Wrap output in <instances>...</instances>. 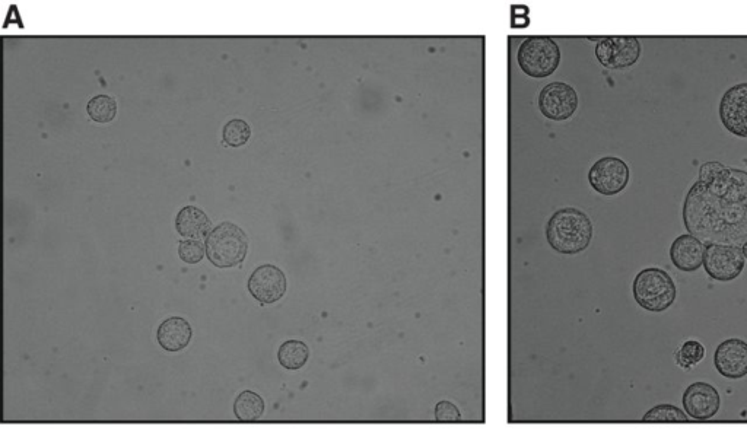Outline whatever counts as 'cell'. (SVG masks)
Segmentation results:
<instances>
[{"instance_id":"obj_5","label":"cell","mask_w":747,"mask_h":433,"mask_svg":"<svg viewBox=\"0 0 747 433\" xmlns=\"http://www.w3.org/2000/svg\"><path fill=\"white\" fill-rule=\"evenodd\" d=\"M518 65L532 78H548L558 69L561 50L549 37H529L521 43L517 54Z\"/></svg>"},{"instance_id":"obj_6","label":"cell","mask_w":747,"mask_h":433,"mask_svg":"<svg viewBox=\"0 0 747 433\" xmlns=\"http://www.w3.org/2000/svg\"><path fill=\"white\" fill-rule=\"evenodd\" d=\"M745 254L737 245H705L704 267L707 275L718 282H731L745 270Z\"/></svg>"},{"instance_id":"obj_12","label":"cell","mask_w":747,"mask_h":433,"mask_svg":"<svg viewBox=\"0 0 747 433\" xmlns=\"http://www.w3.org/2000/svg\"><path fill=\"white\" fill-rule=\"evenodd\" d=\"M247 288L254 299L260 304L278 302L286 292V278L284 272L273 264H263L254 270L250 276Z\"/></svg>"},{"instance_id":"obj_9","label":"cell","mask_w":747,"mask_h":433,"mask_svg":"<svg viewBox=\"0 0 747 433\" xmlns=\"http://www.w3.org/2000/svg\"><path fill=\"white\" fill-rule=\"evenodd\" d=\"M578 108V94L571 85L552 82L539 94V110L546 119L564 122L574 116Z\"/></svg>"},{"instance_id":"obj_19","label":"cell","mask_w":747,"mask_h":433,"mask_svg":"<svg viewBox=\"0 0 747 433\" xmlns=\"http://www.w3.org/2000/svg\"><path fill=\"white\" fill-rule=\"evenodd\" d=\"M644 423H688L689 416L673 404H659L642 417Z\"/></svg>"},{"instance_id":"obj_21","label":"cell","mask_w":747,"mask_h":433,"mask_svg":"<svg viewBox=\"0 0 747 433\" xmlns=\"http://www.w3.org/2000/svg\"><path fill=\"white\" fill-rule=\"evenodd\" d=\"M251 138V127L244 120L234 119L228 122L222 130V140L230 148H240Z\"/></svg>"},{"instance_id":"obj_18","label":"cell","mask_w":747,"mask_h":433,"mask_svg":"<svg viewBox=\"0 0 747 433\" xmlns=\"http://www.w3.org/2000/svg\"><path fill=\"white\" fill-rule=\"evenodd\" d=\"M308 358H310V349L300 340H288L278 350L279 364L289 371H298L303 368Z\"/></svg>"},{"instance_id":"obj_24","label":"cell","mask_w":747,"mask_h":433,"mask_svg":"<svg viewBox=\"0 0 747 433\" xmlns=\"http://www.w3.org/2000/svg\"><path fill=\"white\" fill-rule=\"evenodd\" d=\"M435 420L440 423H459L462 415L450 401H440L435 407Z\"/></svg>"},{"instance_id":"obj_10","label":"cell","mask_w":747,"mask_h":433,"mask_svg":"<svg viewBox=\"0 0 747 433\" xmlns=\"http://www.w3.org/2000/svg\"><path fill=\"white\" fill-rule=\"evenodd\" d=\"M720 119L724 129L737 138H747V82L734 85L724 92L720 103Z\"/></svg>"},{"instance_id":"obj_20","label":"cell","mask_w":747,"mask_h":433,"mask_svg":"<svg viewBox=\"0 0 747 433\" xmlns=\"http://www.w3.org/2000/svg\"><path fill=\"white\" fill-rule=\"evenodd\" d=\"M88 116L94 122L106 124L113 122L117 114V104L108 95H97L87 105Z\"/></svg>"},{"instance_id":"obj_3","label":"cell","mask_w":747,"mask_h":433,"mask_svg":"<svg viewBox=\"0 0 747 433\" xmlns=\"http://www.w3.org/2000/svg\"><path fill=\"white\" fill-rule=\"evenodd\" d=\"M632 294L645 311L664 312L675 304L677 286L666 270L647 267L635 276Z\"/></svg>"},{"instance_id":"obj_16","label":"cell","mask_w":747,"mask_h":433,"mask_svg":"<svg viewBox=\"0 0 747 433\" xmlns=\"http://www.w3.org/2000/svg\"><path fill=\"white\" fill-rule=\"evenodd\" d=\"M192 336V327L181 317L168 318L158 327V343L167 352H180L189 346Z\"/></svg>"},{"instance_id":"obj_2","label":"cell","mask_w":747,"mask_h":433,"mask_svg":"<svg viewBox=\"0 0 747 433\" xmlns=\"http://www.w3.org/2000/svg\"><path fill=\"white\" fill-rule=\"evenodd\" d=\"M546 238L561 254L583 253L593 240V222L583 210L564 208L553 213L546 226Z\"/></svg>"},{"instance_id":"obj_22","label":"cell","mask_w":747,"mask_h":433,"mask_svg":"<svg viewBox=\"0 0 747 433\" xmlns=\"http://www.w3.org/2000/svg\"><path fill=\"white\" fill-rule=\"evenodd\" d=\"M705 358V347L698 340H688L683 343L676 353V362L680 368L692 369L694 366L701 364Z\"/></svg>"},{"instance_id":"obj_17","label":"cell","mask_w":747,"mask_h":433,"mask_svg":"<svg viewBox=\"0 0 747 433\" xmlns=\"http://www.w3.org/2000/svg\"><path fill=\"white\" fill-rule=\"evenodd\" d=\"M265 413V401L253 391H243L234 401V415L238 422L254 423Z\"/></svg>"},{"instance_id":"obj_11","label":"cell","mask_w":747,"mask_h":433,"mask_svg":"<svg viewBox=\"0 0 747 433\" xmlns=\"http://www.w3.org/2000/svg\"><path fill=\"white\" fill-rule=\"evenodd\" d=\"M683 409L696 422H707L717 415L721 397L717 388L704 381L694 382L683 393Z\"/></svg>"},{"instance_id":"obj_13","label":"cell","mask_w":747,"mask_h":433,"mask_svg":"<svg viewBox=\"0 0 747 433\" xmlns=\"http://www.w3.org/2000/svg\"><path fill=\"white\" fill-rule=\"evenodd\" d=\"M714 366L727 380H742L747 375V342L742 339L724 340L714 353Z\"/></svg>"},{"instance_id":"obj_25","label":"cell","mask_w":747,"mask_h":433,"mask_svg":"<svg viewBox=\"0 0 747 433\" xmlns=\"http://www.w3.org/2000/svg\"><path fill=\"white\" fill-rule=\"evenodd\" d=\"M742 251H743V254H745V259L747 260V241L745 244L742 245Z\"/></svg>"},{"instance_id":"obj_14","label":"cell","mask_w":747,"mask_h":433,"mask_svg":"<svg viewBox=\"0 0 747 433\" xmlns=\"http://www.w3.org/2000/svg\"><path fill=\"white\" fill-rule=\"evenodd\" d=\"M705 244L691 234H683L670 247V260L680 272L692 273L704 264Z\"/></svg>"},{"instance_id":"obj_4","label":"cell","mask_w":747,"mask_h":433,"mask_svg":"<svg viewBox=\"0 0 747 433\" xmlns=\"http://www.w3.org/2000/svg\"><path fill=\"white\" fill-rule=\"evenodd\" d=\"M249 241L240 226L224 222L206 238V256L219 269L238 266L247 256Z\"/></svg>"},{"instance_id":"obj_15","label":"cell","mask_w":747,"mask_h":433,"mask_svg":"<svg viewBox=\"0 0 747 433\" xmlns=\"http://www.w3.org/2000/svg\"><path fill=\"white\" fill-rule=\"evenodd\" d=\"M176 229L186 240H203L211 234L212 222L203 210L196 206H184L178 212Z\"/></svg>"},{"instance_id":"obj_23","label":"cell","mask_w":747,"mask_h":433,"mask_svg":"<svg viewBox=\"0 0 747 433\" xmlns=\"http://www.w3.org/2000/svg\"><path fill=\"white\" fill-rule=\"evenodd\" d=\"M206 254V245L199 240H184L178 244V256L187 264H197Z\"/></svg>"},{"instance_id":"obj_1","label":"cell","mask_w":747,"mask_h":433,"mask_svg":"<svg viewBox=\"0 0 747 433\" xmlns=\"http://www.w3.org/2000/svg\"><path fill=\"white\" fill-rule=\"evenodd\" d=\"M682 216L688 234L705 245L742 247L747 241V171L717 161L702 165Z\"/></svg>"},{"instance_id":"obj_7","label":"cell","mask_w":747,"mask_h":433,"mask_svg":"<svg viewBox=\"0 0 747 433\" xmlns=\"http://www.w3.org/2000/svg\"><path fill=\"white\" fill-rule=\"evenodd\" d=\"M631 170L628 164L616 156H605L594 162L588 171V183L603 196H616L628 187Z\"/></svg>"},{"instance_id":"obj_8","label":"cell","mask_w":747,"mask_h":433,"mask_svg":"<svg viewBox=\"0 0 747 433\" xmlns=\"http://www.w3.org/2000/svg\"><path fill=\"white\" fill-rule=\"evenodd\" d=\"M642 44L632 35L605 37L597 43L596 57L606 69L622 70L631 68L640 60Z\"/></svg>"}]
</instances>
